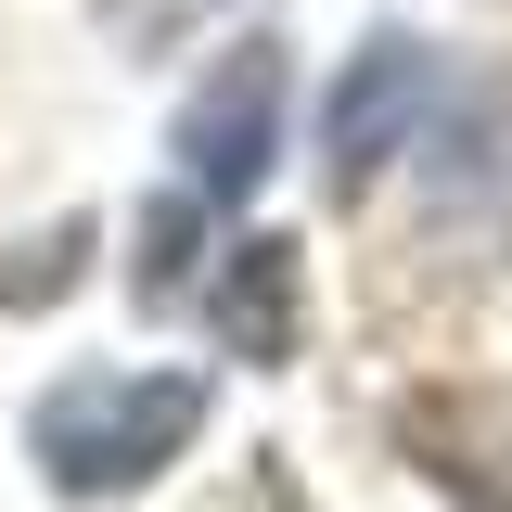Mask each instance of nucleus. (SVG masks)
<instances>
[{
  "label": "nucleus",
  "mask_w": 512,
  "mask_h": 512,
  "mask_svg": "<svg viewBox=\"0 0 512 512\" xmlns=\"http://www.w3.org/2000/svg\"><path fill=\"white\" fill-rule=\"evenodd\" d=\"M269 154H282V52L269 39H231V52L205 64V90L180 103V180L141 218V308H180L192 295V218L218 231L269 180Z\"/></svg>",
  "instance_id": "obj_1"
},
{
  "label": "nucleus",
  "mask_w": 512,
  "mask_h": 512,
  "mask_svg": "<svg viewBox=\"0 0 512 512\" xmlns=\"http://www.w3.org/2000/svg\"><path fill=\"white\" fill-rule=\"evenodd\" d=\"M205 436V372H64L26 410V461L52 500H141Z\"/></svg>",
  "instance_id": "obj_2"
},
{
  "label": "nucleus",
  "mask_w": 512,
  "mask_h": 512,
  "mask_svg": "<svg viewBox=\"0 0 512 512\" xmlns=\"http://www.w3.org/2000/svg\"><path fill=\"white\" fill-rule=\"evenodd\" d=\"M436 90H448V64L423 52V39H372V52L346 64L333 116H320V141H333V180L359 192L384 154H410V141H423V116H436Z\"/></svg>",
  "instance_id": "obj_3"
},
{
  "label": "nucleus",
  "mask_w": 512,
  "mask_h": 512,
  "mask_svg": "<svg viewBox=\"0 0 512 512\" xmlns=\"http://www.w3.org/2000/svg\"><path fill=\"white\" fill-rule=\"evenodd\" d=\"M205 333H231L244 359H295V244L205 256Z\"/></svg>",
  "instance_id": "obj_4"
},
{
  "label": "nucleus",
  "mask_w": 512,
  "mask_h": 512,
  "mask_svg": "<svg viewBox=\"0 0 512 512\" xmlns=\"http://www.w3.org/2000/svg\"><path fill=\"white\" fill-rule=\"evenodd\" d=\"M103 13H116L128 39H180V26H205V13H218V0H103Z\"/></svg>",
  "instance_id": "obj_5"
}]
</instances>
